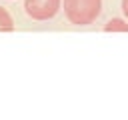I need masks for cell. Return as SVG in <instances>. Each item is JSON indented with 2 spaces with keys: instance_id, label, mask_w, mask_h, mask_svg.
<instances>
[{
  "instance_id": "6da1fadb",
  "label": "cell",
  "mask_w": 128,
  "mask_h": 120,
  "mask_svg": "<svg viewBox=\"0 0 128 120\" xmlns=\"http://www.w3.org/2000/svg\"><path fill=\"white\" fill-rule=\"evenodd\" d=\"M102 10V0H64V14L76 26L92 24Z\"/></svg>"
},
{
  "instance_id": "7a4b0ae2",
  "label": "cell",
  "mask_w": 128,
  "mask_h": 120,
  "mask_svg": "<svg viewBox=\"0 0 128 120\" xmlns=\"http://www.w3.org/2000/svg\"><path fill=\"white\" fill-rule=\"evenodd\" d=\"M24 10L34 20H48L60 10V0H24Z\"/></svg>"
},
{
  "instance_id": "3957f363",
  "label": "cell",
  "mask_w": 128,
  "mask_h": 120,
  "mask_svg": "<svg viewBox=\"0 0 128 120\" xmlns=\"http://www.w3.org/2000/svg\"><path fill=\"white\" fill-rule=\"evenodd\" d=\"M10 30H14V22L6 12V8L0 6V32H10Z\"/></svg>"
},
{
  "instance_id": "277c9868",
  "label": "cell",
  "mask_w": 128,
  "mask_h": 120,
  "mask_svg": "<svg viewBox=\"0 0 128 120\" xmlns=\"http://www.w3.org/2000/svg\"><path fill=\"white\" fill-rule=\"evenodd\" d=\"M104 30L106 32H112V30H120V32H128V24L124 22V20H120V18H112L106 26H104Z\"/></svg>"
},
{
  "instance_id": "5b68a950",
  "label": "cell",
  "mask_w": 128,
  "mask_h": 120,
  "mask_svg": "<svg viewBox=\"0 0 128 120\" xmlns=\"http://www.w3.org/2000/svg\"><path fill=\"white\" fill-rule=\"evenodd\" d=\"M122 12H124V16L128 18V0H122Z\"/></svg>"
}]
</instances>
